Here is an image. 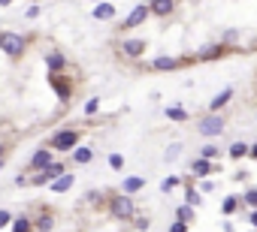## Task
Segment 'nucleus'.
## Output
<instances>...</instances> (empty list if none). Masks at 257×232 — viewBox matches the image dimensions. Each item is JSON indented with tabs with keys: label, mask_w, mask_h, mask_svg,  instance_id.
Wrapping results in <instances>:
<instances>
[{
	"label": "nucleus",
	"mask_w": 257,
	"mask_h": 232,
	"mask_svg": "<svg viewBox=\"0 0 257 232\" xmlns=\"http://www.w3.org/2000/svg\"><path fill=\"white\" fill-rule=\"evenodd\" d=\"M0 52H6L9 58H21L24 36H18V33H0Z\"/></svg>",
	"instance_id": "1"
},
{
	"label": "nucleus",
	"mask_w": 257,
	"mask_h": 232,
	"mask_svg": "<svg viewBox=\"0 0 257 232\" xmlns=\"http://www.w3.org/2000/svg\"><path fill=\"white\" fill-rule=\"evenodd\" d=\"M109 211H112V217H118V220H127V217H133V199L130 196H115L109 202Z\"/></svg>",
	"instance_id": "2"
},
{
	"label": "nucleus",
	"mask_w": 257,
	"mask_h": 232,
	"mask_svg": "<svg viewBox=\"0 0 257 232\" xmlns=\"http://www.w3.org/2000/svg\"><path fill=\"white\" fill-rule=\"evenodd\" d=\"M79 145V133L76 130H61L55 139H52V148H61V151H70Z\"/></svg>",
	"instance_id": "3"
},
{
	"label": "nucleus",
	"mask_w": 257,
	"mask_h": 232,
	"mask_svg": "<svg viewBox=\"0 0 257 232\" xmlns=\"http://www.w3.org/2000/svg\"><path fill=\"white\" fill-rule=\"evenodd\" d=\"M200 133H203V136H221V133H224V118H218V115H209V118H203Z\"/></svg>",
	"instance_id": "4"
},
{
	"label": "nucleus",
	"mask_w": 257,
	"mask_h": 232,
	"mask_svg": "<svg viewBox=\"0 0 257 232\" xmlns=\"http://www.w3.org/2000/svg\"><path fill=\"white\" fill-rule=\"evenodd\" d=\"M152 15V9H149V3H139V6H133L130 9V15L124 18V27H139L145 18H149Z\"/></svg>",
	"instance_id": "5"
},
{
	"label": "nucleus",
	"mask_w": 257,
	"mask_h": 232,
	"mask_svg": "<svg viewBox=\"0 0 257 232\" xmlns=\"http://www.w3.org/2000/svg\"><path fill=\"white\" fill-rule=\"evenodd\" d=\"M30 166H33V169H49V166H52V151H49V148H40V151H33V157H30Z\"/></svg>",
	"instance_id": "6"
},
{
	"label": "nucleus",
	"mask_w": 257,
	"mask_h": 232,
	"mask_svg": "<svg viewBox=\"0 0 257 232\" xmlns=\"http://www.w3.org/2000/svg\"><path fill=\"white\" fill-rule=\"evenodd\" d=\"M149 9L152 15H170L175 9V0H149Z\"/></svg>",
	"instance_id": "7"
},
{
	"label": "nucleus",
	"mask_w": 257,
	"mask_h": 232,
	"mask_svg": "<svg viewBox=\"0 0 257 232\" xmlns=\"http://www.w3.org/2000/svg\"><path fill=\"white\" fill-rule=\"evenodd\" d=\"M94 18H97V21H112V18H115V6L106 3V0H100V3L94 6Z\"/></svg>",
	"instance_id": "8"
},
{
	"label": "nucleus",
	"mask_w": 257,
	"mask_h": 232,
	"mask_svg": "<svg viewBox=\"0 0 257 232\" xmlns=\"http://www.w3.org/2000/svg\"><path fill=\"white\" fill-rule=\"evenodd\" d=\"M230 100H233V88H224L221 94H218V97H215V100L209 103V109H212V112H218V109H224V106H227Z\"/></svg>",
	"instance_id": "9"
},
{
	"label": "nucleus",
	"mask_w": 257,
	"mask_h": 232,
	"mask_svg": "<svg viewBox=\"0 0 257 232\" xmlns=\"http://www.w3.org/2000/svg\"><path fill=\"white\" fill-rule=\"evenodd\" d=\"M73 181H76V178H73L70 172H64L61 178H55V181H52V190H55V193H67V190L73 187Z\"/></svg>",
	"instance_id": "10"
},
{
	"label": "nucleus",
	"mask_w": 257,
	"mask_h": 232,
	"mask_svg": "<svg viewBox=\"0 0 257 232\" xmlns=\"http://www.w3.org/2000/svg\"><path fill=\"white\" fill-rule=\"evenodd\" d=\"M142 49H145V43H142V40H127V43L121 46V52H124L127 58H139V55H142Z\"/></svg>",
	"instance_id": "11"
},
{
	"label": "nucleus",
	"mask_w": 257,
	"mask_h": 232,
	"mask_svg": "<svg viewBox=\"0 0 257 232\" xmlns=\"http://www.w3.org/2000/svg\"><path fill=\"white\" fill-rule=\"evenodd\" d=\"M152 66H155V69H178L181 60H178V58H167V55H161V58H155Z\"/></svg>",
	"instance_id": "12"
},
{
	"label": "nucleus",
	"mask_w": 257,
	"mask_h": 232,
	"mask_svg": "<svg viewBox=\"0 0 257 232\" xmlns=\"http://www.w3.org/2000/svg\"><path fill=\"white\" fill-rule=\"evenodd\" d=\"M46 66H49L52 72L64 69V55H61V52H49V55H46Z\"/></svg>",
	"instance_id": "13"
},
{
	"label": "nucleus",
	"mask_w": 257,
	"mask_h": 232,
	"mask_svg": "<svg viewBox=\"0 0 257 232\" xmlns=\"http://www.w3.org/2000/svg\"><path fill=\"white\" fill-rule=\"evenodd\" d=\"M191 172H194L197 178H206V175L212 172V163H209L206 157H200V160H194V166H191Z\"/></svg>",
	"instance_id": "14"
},
{
	"label": "nucleus",
	"mask_w": 257,
	"mask_h": 232,
	"mask_svg": "<svg viewBox=\"0 0 257 232\" xmlns=\"http://www.w3.org/2000/svg\"><path fill=\"white\" fill-rule=\"evenodd\" d=\"M91 157H94V151L91 148H76V151H73V160H76V163H91Z\"/></svg>",
	"instance_id": "15"
},
{
	"label": "nucleus",
	"mask_w": 257,
	"mask_h": 232,
	"mask_svg": "<svg viewBox=\"0 0 257 232\" xmlns=\"http://www.w3.org/2000/svg\"><path fill=\"white\" fill-rule=\"evenodd\" d=\"M52 85H55V91H58V97H61V100H70V85L58 79V72L52 75Z\"/></svg>",
	"instance_id": "16"
},
{
	"label": "nucleus",
	"mask_w": 257,
	"mask_h": 232,
	"mask_svg": "<svg viewBox=\"0 0 257 232\" xmlns=\"http://www.w3.org/2000/svg\"><path fill=\"white\" fill-rule=\"evenodd\" d=\"M145 187V181L142 178H124V184H121V190L124 193H136V190H142Z\"/></svg>",
	"instance_id": "17"
},
{
	"label": "nucleus",
	"mask_w": 257,
	"mask_h": 232,
	"mask_svg": "<svg viewBox=\"0 0 257 232\" xmlns=\"http://www.w3.org/2000/svg\"><path fill=\"white\" fill-rule=\"evenodd\" d=\"M167 118H170V121H188V112L181 109V106H170V109H167Z\"/></svg>",
	"instance_id": "18"
},
{
	"label": "nucleus",
	"mask_w": 257,
	"mask_h": 232,
	"mask_svg": "<svg viewBox=\"0 0 257 232\" xmlns=\"http://www.w3.org/2000/svg\"><path fill=\"white\" fill-rule=\"evenodd\" d=\"M64 172H67V169H64V163H58V160H52V166H49V169H46V175H49V178H52V181H55V178H61V175H64Z\"/></svg>",
	"instance_id": "19"
},
{
	"label": "nucleus",
	"mask_w": 257,
	"mask_h": 232,
	"mask_svg": "<svg viewBox=\"0 0 257 232\" xmlns=\"http://www.w3.org/2000/svg\"><path fill=\"white\" fill-rule=\"evenodd\" d=\"M245 154H248V145H245V142H236V145H230V157H233V160L245 157Z\"/></svg>",
	"instance_id": "20"
},
{
	"label": "nucleus",
	"mask_w": 257,
	"mask_h": 232,
	"mask_svg": "<svg viewBox=\"0 0 257 232\" xmlns=\"http://www.w3.org/2000/svg\"><path fill=\"white\" fill-rule=\"evenodd\" d=\"M175 217L178 220H194V205H178L175 208Z\"/></svg>",
	"instance_id": "21"
},
{
	"label": "nucleus",
	"mask_w": 257,
	"mask_h": 232,
	"mask_svg": "<svg viewBox=\"0 0 257 232\" xmlns=\"http://www.w3.org/2000/svg\"><path fill=\"white\" fill-rule=\"evenodd\" d=\"M33 226H30V220L27 217H15V223H12V232H30Z\"/></svg>",
	"instance_id": "22"
},
{
	"label": "nucleus",
	"mask_w": 257,
	"mask_h": 232,
	"mask_svg": "<svg viewBox=\"0 0 257 232\" xmlns=\"http://www.w3.org/2000/svg\"><path fill=\"white\" fill-rule=\"evenodd\" d=\"M236 208H239V199H233V196H227V199L221 202V211H224V214H233Z\"/></svg>",
	"instance_id": "23"
},
{
	"label": "nucleus",
	"mask_w": 257,
	"mask_h": 232,
	"mask_svg": "<svg viewBox=\"0 0 257 232\" xmlns=\"http://www.w3.org/2000/svg\"><path fill=\"white\" fill-rule=\"evenodd\" d=\"M221 55V46H206L203 52H200V60H206V58H218Z\"/></svg>",
	"instance_id": "24"
},
{
	"label": "nucleus",
	"mask_w": 257,
	"mask_h": 232,
	"mask_svg": "<svg viewBox=\"0 0 257 232\" xmlns=\"http://www.w3.org/2000/svg\"><path fill=\"white\" fill-rule=\"evenodd\" d=\"M52 226H55V220L46 214V217H40V223H36V229H40V232H52Z\"/></svg>",
	"instance_id": "25"
},
{
	"label": "nucleus",
	"mask_w": 257,
	"mask_h": 232,
	"mask_svg": "<svg viewBox=\"0 0 257 232\" xmlns=\"http://www.w3.org/2000/svg\"><path fill=\"white\" fill-rule=\"evenodd\" d=\"M242 199H245V205H251V208H257V187H251V190L245 193V196H242Z\"/></svg>",
	"instance_id": "26"
},
{
	"label": "nucleus",
	"mask_w": 257,
	"mask_h": 232,
	"mask_svg": "<svg viewBox=\"0 0 257 232\" xmlns=\"http://www.w3.org/2000/svg\"><path fill=\"white\" fill-rule=\"evenodd\" d=\"M185 199H188V205H200V202H203V196H200L197 190H188V196H185Z\"/></svg>",
	"instance_id": "27"
},
{
	"label": "nucleus",
	"mask_w": 257,
	"mask_h": 232,
	"mask_svg": "<svg viewBox=\"0 0 257 232\" xmlns=\"http://www.w3.org/2000/svg\"><path fill=\"white\" fill-rule=\"evenodd\" d=\"M203 157H206V160L218 157V148H215V145H206V148H203Z\"/></svg>",
	"instance_id": "28"
},
{
	"label": "nucleus",
	"mask_w": 257,
	"mask_h": 232,
	"mask_svg": "<svg viewBox=\"0 0 257 232\" xmlns=\"http://www.w3.org/2000/svg\"><path fill=\"white\" fill-rule=\"evenodd\" d=\"M109 163H112V169H121V166H124V157H121V154H112Z\"/></svg>",
	"instance_id": "29"
},
{
	"label": "nucleus",
	"mask_w": 257,
	"mask_h": 232,
	"mask_svg": "<svg viewBox=\"0 0 257 232\" xmlns=\"http://www.w3.org/2000/svg\"><path fill=\"white\" fill-rule=\"evenodd\" d=\"M170 232H188V223H185V220H175V223L170 226Z\"/></svg>",
	"instance_id": "30"
},
{
	"label": "nucleus",
	"mask_w": 257,
	"mask_h": 232,
	"mask_svg": "<svg viewBox=\"0 0 257 232\" xmlns=\"http://www.w3.org/2000/svg\"><path fill=\"white\" fill-rule=\"evenodd\" d=\"M9 220H12V214L0 208V229H3V226H9Z\"/></svg>",
	"instance_id": "31"
},
{
	"label": "nucleus",
	"mask_w": 257,
	"mask_h": 232,
	"mask_svg": "<svg viewBox=\"0 0 257 232\" xmlns=\"http://www.w3.org/2000/svg\"><path fill=\"white\" fill-rule=\"evenodd\" d=\"M100 109V100H88V106H85V115H94Z\"/></svg>",
	"instance_id": "32"
},
{
	"label": "nucleus",
	"mask_w": 257,
	"mask_h": 232,
	"mask_svg": "<svg viewBox=\"0 0 257 232\" xmlns=\"http://www.w3.org/2000/svg\"><path fill=\"white\" fill-rule=\"evenodd\" d=\"M175 184H178V178L172 175V178H167V181H164V187H161V190H164V193H170V190H172Z\"/></svg>",
	"instance_id": "33"
},
{
	"label": "nucleus",
	"mask_w": 257,
	"mask_h": 232,
	"mask_svg": "<svg viewBox=\"0 0 257 232\" xmlns=\"http://www.w3.org/2000/svg\"><path fill=\"white\" fill-rule=\"evenodd\" d=\"M178 148H181V145H170V151H167V160H175V157H178Z\"/></svg>",
	"instance_id": "34"
},
{
	"label": "nucleus",
	"mask_w": 257,
	"mask_h": 232,
	"mask_svg": "<svg viewBox=\"0 0 257 232\" xmlns=\"http://www.w3.org/2000/svg\"><path fill=\"white\" fill-rule=\"evenodd\" d=\"M24 15H27V18H36V15H40V6H27Z\"/></svg>",
	"instance_id": "35"
},
{
	"label": "nucleus",
	"mask_w": 257,
	"mask_h": 232,
	"mask_svg": "<svg viewBox=\"0 0 257 232\" xmlns=\"http://www.w3.org/2000/svg\"><path fill=\"white\" fill-rule=\"evenodd\" d=\"M248 220H251V226H257V208L251 211V217H248Z\"/></svg>",
	"instance_id": "36"
},
{
	"label": "nucleus",
	"mask_w": 257,
	"mask_h": 232,
	"mask_svg": "<svg viewBox=\"0 0 257 232\" xmlns=\"http://www.w3.org/2000/svg\"><path fill=\"white\" fill-rule=\"evenodd\" d=\"M248 157H254V160H257V145H254V148H248Z\"/></svg>",
	"instance_id": "37"
},
{
	"label": "nucleus",
	"mask_w": 257,
	"mask_h": 232,
	"mask_svg": "<svg viewBox=\"0 0 257 232\" xmlns=\"http://www.w3.org/2000/svg\"><path fill=\"white\" fill-rule=\"evenodd\" d=\"M3 163H6V157H3V148H0V169H3Z\"/></svg>",
	"instance_id": "38"
},
{
	"label": "nucleus",
	"mask_w": 257,
	"mask_h": 232,
	"mask_svg": "<svg viewBox=\"0 0 257 232\" xmlns=\"http://www.w3.org/2000/svg\"><path fill=\"white\" fill-rule=\"evenodd\" d=\"M12 3V0H0V6H9Z\"/></svg>",
	"instance_id": "39"
},
{
	"label": "nucleus",
	"mask_w": 257,
	"mask_h": 232,
	"mask_svg": "<svg viewBox=\"0 0 257 232\" xmlns=\"http://www.w3.org/2000/svg\"><path fill=\"white\" fill-rule=\"evenodd\" d=\"M91 3H100V0H91Z\"/></svg>",
	"instance_id": "40"
}]
</instances>
